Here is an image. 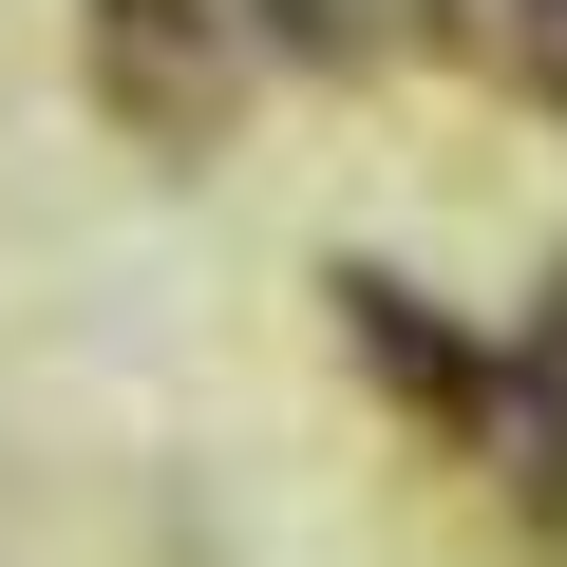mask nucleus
I'll list each match as a JSON object with an SVG mask.
<instances>
[{
  "instance_id": "nucleus-1",
  "label": "nucleus",
  "mask_w": 567,
  "mask_h": 567,
  "mask_svg": "<svg viewBox=\"0 0 567 567\" xmlns=\"http://www.w3.org/2000/svg\"><path fill=\"white\" fill-rule=\"evenodd\" d=\"M548 76H567V0H548Z\"/></svg>"
}]
</instances>
